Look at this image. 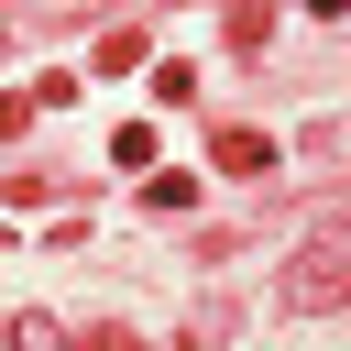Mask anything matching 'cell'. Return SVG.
<instances>
[{"mask_svg": "<svg viewBox=\"0 0 351 351\" xmlns=\"http://www.w3.org/2000/svg\"><path fill=\"white\" fill-rule=\"evenodd\" d=\"M88 351H154V340H132V329H88Z\"/></svg>", "mask_w": 351, "mask_h": 351, "instance_id": "cell-7", "label": "cell"}, {"mask_svg": "<svg viewBox=\"0 0 351 351\" xmlns=\"http://www.w3.org/2000/svg\"><path fill=\"white\" fill-rule=\"evenodd\" d=\"M340 296H351V241H340V230H318V241L285 263V307H296V318H329Z\"/></svg>", "mask_w": 351, "mask_h": 351, "instance_id": "cell-1", "label": "cell"}, {"mask_svg": "<svg viewBox=\"0 0 351 351\" xmlns=\"http://www.w3.org/2000/svg\"><path fill=\"white\" fill-rule=\"evenodd\" d=\"M208 154H219V176H274V165H285V143H274V132H252V121H230Z\"/></svg>", "mask_w": 351, "mask_h": 351, "instance_id": "cell-2", "label": "cell"}, {"mask_svg": "<svg viewBox=\"0 0 351 351\" xmlns=\"http://www.w3.org/2000/svg\"><path fill=\"white\" fill-rule=\"evenodd\" d=\"M263 33H274V0H230V55H263Z\"/></svg>", "mask_w": 351, "mask_h": 351, "instance_id": "cell-4", "label": "cell"}, {"mask_svg": "<svg viewBox=\"0 0 351 351\" xmlns=\"http://www.w3.org/2000/svg\"><path fill=\"white\" fill-rule=\"evenodd\" d=\"M143 55H154V44H143V33H132V22H121V33H99V55H88V66H99V77H132V66H143Z\"/></svg>", "mask_w": 351, "mask_h": 351, "instance_id": "cell-3", "label": "cell"}, {"mask_svg": "<svg viewBox=\"0 0 351 351\" xmlns=\"http://www.w3.org/2000/svg\"><path fill=\"white\" fill-rule=\"evenodd\" d=\"M110 165H154V121H121L110 132Z\"/></svg>", "mask_w": 351, "mask_h": 351, "instance_id": "cell-6", "label": "cell"}, {"mask_svg": "<svg viewBox=\"0 0 351 351\" xmlns=\"http://www.w3.org/2000/svg\"><path fill=\"white\" fill-rule=\"evenodd\" d=\"M0 351H77V340H66V329H55V318H33V307H22V318H11V329H0Z\"/></svg>", "mask_w": 351, "mask_h": 351, "instance_id": "cell-5", "label": "cell"}]
</instances>
